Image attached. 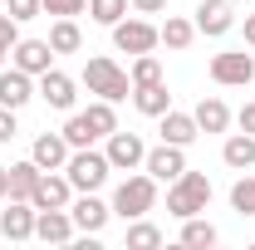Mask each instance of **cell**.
I'll list each match as a JSON object with an SVG mask.
<instances>
[{"label": "cell", "mask_w": 255, "mask_h": 250, "mask_svg": "<svg viewBox=\"0 0 255 250\" xmlns=\"http://www.w3.org/2000/svg\"><path fill=\"white\" fill-rule=\"evenodd\" d=\"M118 127V113H113V103L108 98H98L89 103L84 113H69V123H64V137H69V147H94L98 137H108Z\"/></svg>", "instance_id": "cell-1"}, {"label": "cell", "mask_w": 255, "mask_h": 250, "mask_svg": "<svg viewBox=\"0 0 255 250\" xmlns=\"http://www.w3.org/2000/svg\"><path fill=\"white\" fill-rule=\"evenodd\" d=\"M206 206H211V177L206 172H182L177 182H167V211L177 221L201 216Z\"/></svg>", "instance_id": "cell-2"}, {"label": "cell", "mask_w": 255, "mask_h": 250, "mask_svg": "<svg viewBox=\"0 0 255 250\" xmlns=\"http://www.w3.org/2000/svg\"><path fill=\"white\" fill-rule=\"evenodd\" d=\"M108 206H113V216H123V221L147 216V211L157 206V177H147V172H132V177H123Z\"/></svg>", "instance_id": "cell-3"}, {"label": "cell", "mask_w": 255, "mask_h": 250, "mask_svg": "<svg viewBox=\"0 0 255 250\" xmlns=\"http://www.w3.org/2000/svg\"><path fill=\"white\" fill-rule=\"evenodd\" d=\"M84 84H89V94L108 98V103H123L132 94V79H128V69L118 59H108V54H94V59L84 64Z\"/></svg>", "instance_id": "cell-4"}, {"label": "cell", "mask_w": 255, "mask_h": 250, "mask_svg": "<svg viewBox=\"0 0 255 250\" xmlns=\"http://www.w3.org/2000/svg\"><path fill=\"white\" fill-rule=\"evenodd\" d=\"M108 172H113V162H108V152H98V147H74L69 162H64V177H69L74 191H98L108 182Z\"/></svg>", "instance_id": "cell-5"}, {"label": "cell", "mask_w": 255, "mask_h": 250, "mask_svg": "<svg viewBox=\"0 0 255 250\" xmlns=\"http://www.w3.org/2000/svg\"><path fill=\"white\" fill-rule=\"evenodd\" d=\"M211 84H221V89H246L255 84V54L246 49H226L211 59Z\"/></svg>", "instance_id": "cell-6"}, {"label": "cell", "mask_w": 255, "mask_h": 250, "mask_svg": "<svg viewBox=\"0 0 255 250\" xmlns=\"http://www.w3.org/2000/svg\"><path fill=\"white\" fill-rule=\"evenodd\" d=\"M103 142H108L103 152H108V162H113V172H132V167L147 162V142H142V132H123V127H113Z\"/></svg>", "instance_id": "cell-7"}, {"label": "cell", "mask_w": 255, "mask_h": 250, "mask_svg": "<svg viewBox=\"0 0 255 250\" xmlns=\"http://www.w3.org/2000/svg\"><path fill=\"white\" fill-rule=\"evenodd\" d=\"M113 44L123 49V54H152L162 44L157 25H147V20H118L113 25Z\"/></svg>", "instance_id": "cell-8"}, {"label": "cell", "mask_w": 255, "mask_h": 250, "mask_svg": "<svg viewBox=\"0 0 255 250\" xmlns=\"http://www.w3.org/2000/svg\"><path fill=\"white\" fill-rule=\"evenodd\" d=\"M191 25H196V34H206V39H221V34L236 30V5L231 0H201Z\"/></svg>", "instance_id": "cell-9"}, {"label": "cell", "mask_w": 255, "mask_h": 250, "mask_svg": "<svg viewBox=\"0 0 255 250\" xmlns=\"http://www.w3.org/2000/svg\"><path fill=\"white\" fill-rule=\"evenodd\" d=\"M69 201H74L69 177H64V172H39V182H34V191H30L34 211H54V206H69Z\"/></svg>", "instance_id": "cell-10"}, {"label": "cell", "mask_w": 255, "mask_h": 250, "mask_svg": "<svg viewBox=\"0 0 255 250\" xmlns=\"http://www.w3.org/2000/svg\"><path fill=\"white\" fill-rule=\"evenodd\" d=\"M69 216H74V231L98 236V231L108 226V216H113V206H108V201H98L94 191H84L79 201H69Z\"/></svg>", "instance_id": "cell-11"}, {"label": "cell", "mask_w": 255, "mask_h": 250, "mask_svg": "<svg viewBox=\"0 0 255 250\" xmlns=\"http://www.w3.org/2000/svg\"><path fill=\"white\" fill-rule=\"evenodd\" d=\"M69 137L64 132H39L34 137V147H30V157H34V167L39 172H64V162H69Z\"/></svg>", "instance_id": "cell-12"}, {"label": "cell", "mask_w": 255, "mask_h": 250, "mask_svg": "<svg viewBox=\"0 0 255 250\" xmlns=\"http://www.w3.org/2000/svg\"><path fill=\"white\" fill-rule=\"evenodd\" d=\"M34 94H39V89H34V74L15 69V64H10V69H0V103H5V108H15V113H20Z\"/></svg>", "instance_id": "cell-13"}, {"label": "cell", "mask_w": 255, "mask_h": 250, "mask_svg": "<svg viewBox=\"0 0 255 250\" xmlns=\"http://www.w3.org/2000/svg\"><path fill=\"white\" fill-rule=\"evenodd\" d=\"M147 177H157V182H177L182 172H187V147H172V142H162L147 152Z\"/></svg>", "instance_id": "cell-14"}, {"label": "cell", "mask_w": 255, "mask_h": 250, "mask_svg": "<svg viewBox=\"0 0 255 250\" xmlns=\"http://www.w3.org/2000/svg\"><path fill=\"white\" fill-rule=\"evenodd\" d=\"M10 64L39 79L44 69H54V49H49V39H20V44L10 49Z\"/></svg>", "instance_id": "cell-15"}, {"label": "cell", "mask_w": 255, "mask_h": 250, "mask_svg": "<svg viewBox=\"0 0 255 250\" xmlns=\"http://www.w3.org/2000/svg\"><path fill=\"white\" fill-rule=\"evenodd\" d=\"M34 89H39V98H44L49 108H59V113H74V98H79V94H74V79H69V74H59V69H44Z\"/></svg>", "instance_id": "cell-16"}, {"label": "cell", "mask_w": 255, "mask_h": 250, "mask_svg": "<svg viewBox=\"0 0 255 250\" xmlns=\"http://www.w3.org/2000/svg\"><path fill=\"white\" fill-rule=\"evenodd\" d=\"M34 236H39L44 246H69V241H74V216H69V206L39 211V216H34Z\"/></svg>", "instance_id": "cell-17"}, {"label": "cell", "mask_w": 255, "mask_h": 250, "mask_svg": "<svg viewBox=\"0 0 255 250\" xmlns=\"http://www.w3.org/2000/svg\"><path fill=\"white\" fill-rule=\"evenodd\" d=\"M34 216H39V211H34L30 201H10V206L0 211V236H5V241H30L34 236Z\"/></svg>", "instance_id": "cell-18"}, {"label": "cell", "mask_w": 255, "mask_h": 250, "mask_svg": "<svg viewBox=\"0 0 255 250\" xmlns=\"http://www.w3.org/2000/svg\"><path fill=\"white\" fill-rule=\"evenodd\" d=\"M196 137H201V127H196L191 113H177V108L162 113V142H172V147H191Z\"/></svg>", "instance_id": "cell-19"}, {"label": "cell", "mask_w": 255, "mask_h": 250, "mask_svg": "<svg viewBox=\"0 0 255 250\" xmlns=\"http://www.w3.org/2000/svg\"><path fill=\"white\" fill-rule=\"evenodd\" d=\"M221 162L231 167V172H251L255 167V137L251 132H231L221 142Z\"/></svg>", "instance_id": "cell-20"}, {"label": "cell", "mask_w": 255, "mask_h": 250, "mask_svg": "<svg viewBox=\"0 0 255 250\" xmlns=\"http://www.w3.org/2000/svg\"><path fill=\"white\" fill-rule=\"evenodd\" d=\"M191 118H196V127H201V132H226V127H231V108L211 94V98H201V103L191 108Z\"/></svg>", "instance_id": "cell-21"}, {"label": "cell", "mask_w": 255, "mask_h": 250, "mask_svg": "<svg viewBox=\"0 0 255 250\" xmlns=\"http://www.w3.org/2000/svg\"><path fill=\"white\" fill-rule=\"evenodd\" d=\"M132 103H137V113H147V118H162L167 108H172V94H167V84H142V89H132Z\"/></svg>", "instance_id": "cell-22"}, {"label": "cell", "mask_w": 255, "mask_h": 250, "mask_svg": "<svg viewBox=\"0 0 255 250\" xmlns=\"http://www.w3.org/2000/svg\"><path fill=\"white\" fill-rule=\"evenodd\" d=\"M49 49H54V54H79V49H84L79 20H54V25H49Z\"/></svg>", "instance_id": "cell-23"}, {"label": "cell", "mask_w": 255, "mask_h": 250, "mask_svg": "<svg viewBox=\"0 0 255 250\" xmlns=\"http://www.w3.org/2000/svg\"><path fill=\"white\" fill-rule=\"evenodd\" d=\"M221 241V231L211 226V221H201V216H187L182 221V246H191V250H211Z\"/></svg>", "instance_id": "cell-24"}, {"label": "cell", "mask_w": 255, "mask_h": 250, "mask_svg": "<svg viewBox=\"0 0 255 250\" xmlns=\"http://www.w3.org/2000/svg\"><path fill=\"white\" fill-rule=\"evenodd\" d=\"M34 182H39V167H34V157H30V162H10V201H30Z\"/></svg>", "instance_id": "cell-25"}, {"label": "cell", "mask_w": 255, "mask_h": 250, "mask_svg": "<svg viewBox=\"0 0 255 250\" xmlns=\"http://www.w3.org/2000/svg\"><path fill=\"white\" fill-rule=\"evenodd\" d=\"M162 44L167 49H191V39H196V25L191 20H182V15H167V25H157Z\"/></svg>", "instance_id": "cell-26"}, {"label": "cell", "mask_w": 255, "mask_h": 250, "mask_svg": "<svg viewBox=\"0 0 255 250\" xmlns=\"http://www.w3.org/2000/svg\"><path fill=\"white\" fill-rule=\"evenodd\" d=\"M152 246H162V231L157 226H152V221H132V226H128V250H152Z\"/></svg>", "instance_id": "cell-27"}, {"label": "cell", "mask_w": 255, "mask_h": 250, "mask_svg": "<svg viewBox=\"0 0 255 250\" xmlns=\"http://www.w3.org/2000/svg\"><path fill=\"white\" fill-rule=\"evenodd\" d=\"M128 79H132V89L157 84V79H162V59H157V54H132V74H128Z\"/></svg>", "instance_id": "cell-28"}, {"label": "cell", "mask_w": 255, "mask_h": 250, "mask_svg": "<svg viewBox=\"0 0 255 250\" xmlns=\"http://www.w3.org/2000/svg\"><path fill=\"white\" fill-rule=\"evenodd\" d=\"M231 211L236 216H255V177H241L231 187Z\"/></svg>", "instance_id": "cell-29"}, {"label": "cell", "mask_w": 255, "mask_h": 250, "mask_svg": "<svg viewBox=\"0 0 255 250\" xmlns=\"http://www.w3.org/2000/svg\"><path fill=\"white\" fill-rule=\"evenodd\" d=\"M89 15H94L98 25H108V30H113V25L128 15V0H89Z\"/></svg>", "instance_id": "cell-30"}, {"label": "cell", "mask_w": 255, "mask_h": 250, "mask_svg": "<svg viewBox=\"0 0 255 250\" xmlns=\"http://www.w3.org/2000/svg\"><path fill=\"white\" fill-rule=\"evenodd\" d=\"M39 5H44V15H54V20H74V15L89 10V0H39Z\"/></svg>", "instance_id": "cell-31"}, {"label": "cell", "mask_w": 255, "mask_h": 250, "mask_svg": "<svg viewBox=\"0 0 255 250\" xmlns=\"http://www.w3.org/2000/svg\"><path fill=\"white\" fill-rule=\"evenodd\" d=\"M15 44H20V20L0 10V49H15Z\"/></svg>", "instance_id": "cell-32"}, {"label": "cell", "mask_w": 255, "mask_h": 250, "mask_svg": "<svg viewBox=\"0 0 255 250\" xmlns=\"http://www.w3.org/2000/svg\"><path fill=\"white\" fill-rule=\"evenodd\" d=\"M5 15H15V20L25 25V20H34V15H44V5H39V0H10Z\"/></svg>", "instance_id": "cell-33"}, {"label": "cell", "mask_w": 255, "mask_h": 250, "mask_svg": "<svg viewBox=\"0 0 255 250\" xmlns=\"http://www.w3.org/2000/svg\"><path fill=\"white\" fill-rule=\"evenodd\" d=\"M15 137H20V127H15V108H5V103H0V147H5V142H15Z\"/></svg>", "instance_id": "cell-34"}, {"label": "cell", "mask_w": 255, "mask_h": 250, "mask_svg": "<svg viewBox=\"0 0 255 250\" xmlns=\"http://www.w3.org/2000/svg\"><path fill=\"white\" fill-rule=\"evenodd\" d=\"M128 5H132L137 15H162V10H167V0H128Z\"/></svg>", "instance_id": "cell-35"}, {"label": "cell", "mask_w": 255, "mask_h": 250, "mask_svg": "<svg viewBox=\"0 0 255 250\" xmlns=\"http://www.w3.org/2000/svg\"><path fill=\"white\" fill-rule=\"evenodd\" d=\"M236 123H241V132H251V137H255V103H246V108L236 113Z\"/></svg>", "instance_id": "cell-36"}, {"label": "cell", "mask_w": 255, "mask_h": 250, "mask_svg": "<svg viewBox=\"0 0 255 250\" xmlns=\"http://www.w3.org/2000/svg\"><path fill=\"white\" fill-rule=\"evenodd\" d=\"M0 201H10V167H0Z\"/></svg>", "instance_id": "cell-37"}, {"label": "cell", "mask_w": 255, "mask_h": 250, "mask_svg": "<svg viewBox=\"0 0 255 250\" xmlns=\"http://www.w3.org/2000/svg\"><path fill=\"white\" fill-rule=\"evenodd\" d=\"M246 44L255 49V15H246Z\"/></svg>", "instance_id": "cell-38"}, {"label": "cell", "mask_w": 255, "mask_h": 250, "mask_svg": "<svg viewBox=\"0 0 255 250\" xmlns=\"http://www.w3.org/2000/svg\"><path fill=\"white\" fill-rule=\"evenodd\" d=\"M5 54H10V49H0V69H5Z\"/></svg>", "instance_id": "cell-39"}]
</instances>
